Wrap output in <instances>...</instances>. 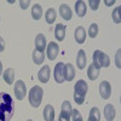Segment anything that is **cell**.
<instances>
[{"label":"cell","instance_id":"6da1fadb","mask_svg":"<svg viewBox=\"0 0 121 121\" xmlns=\"http://www.w3.org/2000/svg\"><path fill=\"white\" fill-rule=\"evenodd\" d=\"M15 103L9 93L0 92V121H10L13 116Z\"/></svg>","mask_w":121,"mask_h":121},{"label":"cell","instance_id":"7a4b0ae2","mask_svg":"<svg viewBox=\"0 0 121 121\" xmlns=\"http://www.w3.org/2000/svg\"><path fill=\"white\" fill-rule=\"evenodd\" d=\"M88 91V86L85 80H79L74 86V100L78 105H81L85 102V97Z\"/></svg>","mask_w":121,"mask_h":121},{"label":"cell","instance_id":"3957f363","mask_svg":"<svg viewBox=\"0 0 121 121\" xmlns=\"http://www.w3.org/2000/svg\"><path fill=\"white\" fill-rule=\"evenodd\" d=\"M43 96H44V90L40 86L36 85L32 87L29 91V104L33 108H39L40 104H41Z\"/></svg>","mask_w":121,"mask_h":121},{"label":"cell","instance_id":"277c9868","mask_svg":"<svg viewBox=\"0 0 121 121\" xmlns=\"http://www.w3.org/2000/svg\"><path fill=\"white\" fill-rule=\"evenodd\" d=\"M98 70L100 68H108L110 65V58L108 55H105L104 52L96 50L93 52V63H92Z\"/></svg>","mask_w":121,"mask_h":121},{"label":"cell","instance_id":"5b68a950","mask_svg":"<svg viewBox=\"0 0 121 121\" xmlns=\"http://www.w3.org/2000/svg\"><path fill=\"white\" fill-rule=\"evenodd\" d=\"M72 112H73V108H72L70 102L69 100H64L62 103V108H60V114H59L58 121H70Z\"/></svg>","mask_w":121,"mask_h":121},{"label":"cell","instance_id":"8992f818","mask_svg":"<svg viewBox=\"0 0 121 121\" xmlns=\"http://www.w3.org/2000/svg\"><path fill=\"white\" fill-rule=\"evenodd\" d=\"M13 92H15V96L18 100H22L24 97H26V93H27V87H26V84L22 80H18V81L15 84V88H13Z\"/></svg>","mask_w":121,"mask_h":121},{"label":"cell","instance_id":"52a82bcc","mask_svg":"<svg viewBox=\"0 0 121 121\" xmlns=\"http://www.w3.org/2000/svg\"><path fill=\"white\" fill-rule=\"evenodd\" d=\"M59 52V47H58V44H56L55 41H51L48 43V46H46V53H47V57L50 60H55L57 55Z\"/></svg>","mask_w":121,"mask_h":121},{"label":"cell","instance_id":"ba28073f","mask_svg":"<svg viewBox=\"0 0 121 121\" xmlns=\"http://www.w3.org/2000/svg\"><path fill=\"white\" fill-rule=\"evenodd\" d=\"M99 93H100V97H102L103 99H108L110 97V95H112V86H110V84L108 81H102L99 85Z\"/></svg>","mask_w":121,"mask_h":121},{"label":"cell","instance_id":"9c48e42d","mask_svg":"<svg viewBox=\"0 0 121 121\" xmlns=\"http://www.w3.org/2000/svg\"><path fill=\"white\" fill-rule=\"evenodd\" d=\"M50 76H51V70H50V67L48 65H44L41 69L39 70V73H38L39 81L40 82H44V84L48 82Z\"/></svg>","mask_w":121,"mask_h":121},{"label":"cell","instance_id":"30bf717a","mask_svg":"<svg viewBox=\"0 0 121 121\" xmlns=\"http://www.w3.org/2000/svg\"><path fill=\"white\" fill-rule=\"evenodd\" d=\"M63 69H64V63L63 62H59L56 64L55 67V72H53V76L56 82L58 84H62L64 81V78H63Z\"/></svg>","mask_w":121,"mask_h":121},{"label":"cell","instance_id":"8fae6325","mask_svg":"<svg viewBox=\"0 0 121 121\" xmlns=\"http://www.w3.org/2000/svg\"><path fill=\"white\" fill-rule=\"evenodd\" d=\"M63 78H64V80H67V81H72V80L75 78V69H74V67L70 63L64 64Z\"/></svg>","mask_w":121,"mask_h":121},{"label":"cell","instance_id":"7c38bea8","mask_svg":"<svg viewBox=\"0 0 121 121\" xmlns=\"http://www.w3.org/2000/svg\"><path fill=\"white\" fill-rule=\"evenodd\" d=\"M35 50L39 52H43L46 50V39L44 34H38L35 38Z\"/></svg>","mask_w":121,"mask_h":121},{"label":"cell","instance_id":"4fadbf2b","mask_svg":"<svg viewBox=\"0 0 121 121\" xmlns=\"http://www.w3.org/2000/svg\"><path fill=\"white\" fill-rule=\"evenodd\" d=\"M55 38L58 40V41H63L65 38V26L62 23L56 24L55 28Z\"/></svg>","mask_w":121,"mask_h":121},{"label":"cell","instance_id":"5bb4252c","mask_svg":"<svg viewBox=\"0 0 121 121\" xmlns=\"http://www.w3.org/2000/svg\"><path fill=\"white\" fill-rule=\"evenodd\" d=\"M59 13L62 16V18L65 19V21H70L72 16H73V12H72V10H70V7L65 4H62L59 6Z\"/></svg>","mask_w":121,"mask_h":121},{"label":"cell","instance_id":"9a60e30c","mask_svg":"<svg viewBox=\"0 0 121 121\" xmlns=\"http://www.w3.org/2000/svg\"><path fill=\"white\" fill-rule=\"evenodd\" d=\"M86 62H87V58H86V53L84 50H79L78 56H76V64L79 69H84L86 67Z\"/></svg>","mask_w":121,"mask_h":121},{"label":"cell","instance_id":"2e32d148","mask_svg":"<svg viewBox=\"0 0 121 121\" xmlns=\"http://www.w3.org/2000/svg\"><path fill=\"white\" fill-rule=\"evenodd\" d=\"M85 39H86V32H85V28L84 27H78L75 29V40L78 44H84L85 43Z\"/></svg>","mask_w":121,"mask_h":121},{"label":"cell","instance_id":"e0dca14e","mask_svg":"<svg viewBox=\"0 0 121 121\" xmlns=\"http://www.w3.org/2000/svg\"><path fill=\"white\" fill-rule=\"evenodd\" d=\"M104 116L107 121H113L115 119V108L113 104H107L104 107Z\"/></svg>","mask_w":121,"mask_h":121},{"label":"cell","instance_id":"ac0fdd59","mask_svg":"<svg viewBox=\"0 0 121 121\" xmlns=\"http://www.w3.org/2000/svg\"><path fill=\"white\" fill-rule=\"evenodd\" d=\"M3 78L5 80V82L7 85H12L13 81H15V70L12 68H9L6 69L5 72L3 73Z\"/></svg>","mask_w":121,"mask_h":121},{"label":"cell","instance_id":"d6986e66","mask_svg":"<svg viewBox=\"0 0 121 121\" xmlns=\"http://www.w3.org/2000/svg\"><path fill=\"white\" fill-rule=\"evenodd\" d=\"M44 119H45V121H53L55 120V109L51 104H47L44 108Z\"/></svg>","mask_w":121,"mask_h":121},{"label":"cell","instance_id":"ffe728a7","mask_svg":"<svg viewBox=\"0 0 121 121\" xmlns=\"http://www.w3.org/2000/svg\"><path fill=\"white\" fill-rule=\"evenodd\" d=\"M86 10H87V6H86L85 1L79 0V1L75 3V11H76L79 17H84L86 15Z\"/></svg>","mask_w":121,"mask_h":121},{"label":"cell","instance_id":"44dd1931","mask_svg":"<svg viewBox=\"0 0 121 121\" xmlns=\"http://www.w3.org/2000/svg\"><path fill=\"white\" fill-rule=\"evenodd\" d=\"M56 17H57L56 10H55V9H52V7H50V9L47 10V11H46V13H45V19H46V22H47L48 24L55 23Z\"/></svg>","mask_w":121,"mask_h":121},{"label":"cell","instance_id":"7402d4cb","mask_svg":"<svg viewBox=\"0 0 121 121\" xmlns=\"http://www.w3.org/2000/svg\"><path fill=\"white\" fill-rule=\"evenodd\" d=\"M41 16H43V7H41V5H39V4L33 5V7H32V17L35 19V21H39V19L41 18Z\"/></svg>","mask_w":121,"mask_h":121},{"label":"cell","instance_id":"603a6c76","mask_svg":"<svg viewBox=\"0 0 121 121\" xmlns=\"http://www.w3.org/2000/svg\"><path fill=\"white\" fill-rule=\"evenodd\" d=\"M99 75V70L93 65V64H90L88 65V69H87V76L90 80H97Z\"/></svg>","mask_w":121,"mask_h":121},{"label":"cell","instance_id":"cb8c5ba5","mask_svg":"<svg viewBox=\"0 0 121 121\" xmlns=\"http://www.w3.org/2000/svg\"><path fill=\"white\" fill-rule=\"evenodd\" d=\"M44 59H45L44 53L34 50L33 51V60H34V63L35 64H41V63H44Z\"/></svg>","mask_w":121,"mask_h":121},{"label":"cell","instance_id":"d4e9b609","mask_svg":"<svg viewBox=\"0 0 121 121\" xmlns=\"http://www.w3.org/2000/svg\"><path fill=\"white\" fill-rule=\"evenodd\" d=\"M88 117L93 119L95 121H100V114H99V110H98L97 107H93L92 109L90 110V115H88Z\"/></svg>","mask_w":121,"mask_h":121},{"label":"cell","instance_id":"484cf974","mask_svg":"<svg viewBox=\"0 0 121 121\" xmlns=\"http://www.w3.org/2000/svg\"><path fill=\"white\" fill-rule=\"evenodd\" d=\"M97 34H98V26L96 23H92L90 26V28H88V36L95 39L97 36Z\"/></svg>","mask_w":121,"mask_h":121},{"label":"cell","instance_id":"4316f807","mask_svg":"<svg viewBox=\"0 0 121 121\" xmlns=\"http://www.w3.org/2000/svg\"><path fill=\"white\" fill-rule=\"evenodd\" d=\"M72 121H82V116L81 114H80V112L78 109H73V112H72Z\"/></svg>","mask_w":121,"mask_h":121},{"label":"cell","instance_id":"83f0119b","mask_svg":"<svg viewBox=\"0 0 121 121\" xmlns=\"http://www.w3.org/2000/svg\"><path fill=\"white\" fill-rule=\"evenodd\" d=\"M113 21H114L116 24H119V23L121 22V19H120V6H117L114 11H113Z\"/></svg>","mask_w":121,"mask_h":121},{"label":"cell","instance_id":"f1b7e54d","mask_svg":"<svg viewBox=\"0 0 121 121\" xmlns=\"http://www.w3.org/2000/svg\"><path fill=\"white\" fill-rule=\"evenodd\" d=\"M88 5L91 7V10H98V6H99V0H88Z\"/></svg>","mask_w":121,"mask_h":121},{"label":"cell","instance_id":"f546056e","mask_svg":"<svg viewBox=\"0 0 121 121\" xmlns=\"http://www.w3.org/2000/svg\"><path fill=\"white\" fill-rule=\"evenodd\" d=\"M29 4H30L29 0H26V1H23V0H19V6H21V9H23V10L28 9Z\"/></svg>","mask_w":121,"mask_h":121},{"label":"cell","instance_id":"4dcf8cb0","mask_svg":"<svg viewBox=\"0 0 121 121\" xmlns=\"http://www.w3.org/2000/svg\"><path fill=\"white\" fill-rule=\"evenodd\" d=\"M120 53H121V50H117V53H116V67L120 69L121 68V63H120Z\"/></svg>","mask_w":121,"mask_h":121},{"label":"cell","instance_id":"1f68e13d","mask_svg":"<svg viewBox=\"0 0 121 121\" xmlns=\"http://www.w3.org/2000/svg\"><path fill=\"white\" fill-rule=\"evenodd\" d=\"M5 50V41H4V39L0 36V52H3Z\"/></svg>","mask_w":121,"mask_h":121},{"label":"cell","instance_id":"d6a6232c","mask_svg":"<svg viewBox=\"0 0 121 121\" xmlns=\"http://www.w3.org/2000/svg\"><path fill=\"white\" fill-rule=\"evenodd\" d=\"M104 3H105V5H107V6H110V5H113L115 1H114V0H112V1H107V0H105Z\"/></svg>","mask_w":121,"mask_h":121},{"label":"cell","instance_id":"836d02e7","mask_svg":"<svg viewBox=\"0 0 121 121\" xmlns=\"http://www.w3.org/2000/svg\"><path fill=\"white\" fill-rule=\"evenodd\" d=\"M1 73H3V63L0 62V75H1Z\"/></svg>","mask_w":121,"mask_h":121},{"label":"cell","instance_id":"e575fe53","mask_svg":"<svg viewBox=\"0 0 121 121\" xmlns=\"http://www.w3.org/2000/svg\"><path fill=\"white\" fill-rule=\"evenodd\" d=\"M87 121H95V120H93V119H91V117H88V120H87Z\"/></svg>","mask_w":121,"mask_h":121},{"label":"cell","instance_id":"d590c367","mask_svg":"<svg viewBox=\"0 0 121 121\" xmlns=\"http://www.w3.org/2000/svg\"><path fill=\"white\" fill-rule=\"evenodd\" d=\"M27 121H33V120H30V119H29V120H27Z\"/></svg>","mask_w":121,"mask_h":121}]
</instances>
